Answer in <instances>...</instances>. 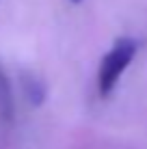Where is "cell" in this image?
I'll return each instance as SVG.
<instances>
[{
  "instance_id": "6da1fadb",
  "label": "cell",
  "mask_w": 147,
  "mask_h": 149,
  "mask_svg": "<svg viewBox=\"0 0 147 149\" xmlns=\"http://www.w3.org/2000/svg\"><path fill=\"white\" fill-rule=\"evenodd\" d=\"M134 54H136V41L134 39L123 37V39L115 41L113 50L102 58V65H100V74H98L100 95H108L115 89L119 76L125 71L130 61L134 58Z\"/></svg>"
},
{
  "instance_id": "3957f363",
  "label": "cell",
  "mask_w": 147,
  "mask_h": 149,
  "mask_svg": "<svg viewBox=\"0 0 147 149\" xmlns=\"http://www.w3.org/2000/svg\"><path fill=\"white\" fill-rule=\"evenodd\" d=\"M22 89H24L26 100H28L33 106L43 104V100H45V84L37 78V76H33V74H22Z\"/></svg>"
},
{
  "instance_id": "7a4b0ae2",
  "label": "cell",
  "mask_w": 147,
  "mask_h": 149,
  "mask_svg": "<svg viewBox=\"0 0 147 149\" xmlns=\"http://www.w3.org/2000/svg\"><path fill=\"white\" fill-rule=\"evenodd\" d=\"M13 121V95H11V84L0 65V127H9Z\"/></svg>"
},
{
  "instance_id": "277c9868",
  "label": "cell",
  "mask_w": 147,
  "mask_h": 149,
  "mask_svg": "<svg viewBox=\"0 0 147 149\" xmlns=\"http://www.w3.org/2000/svg\"><path fill=\"white\" fill-rule=\"evenodd\" d=\"M72 2H74V4H80V2H82V0H72Z\"/></svg>"
}]
</instances>
